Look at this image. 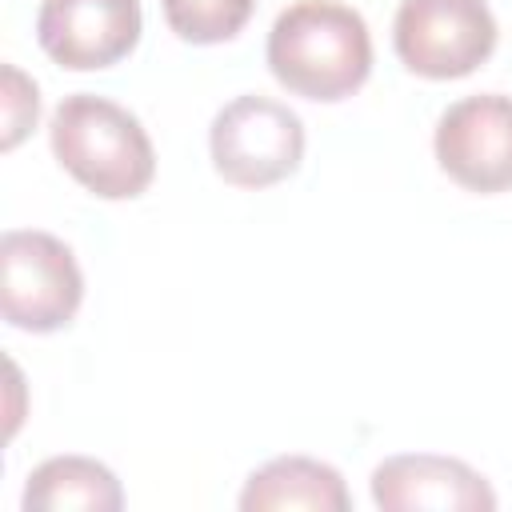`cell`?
Returning <instances> with one entry per match:
<instances>
[{
  "mask_svg": "<svg viewBox=\"0 0 512 512\" xmlns=\"http://www.w3.org/2000/svg\"><path fill=\"white\" fill-rule=\"evenodd\" d=\"M264 60L292 96L336 104L364 88L372 72V32L352 4L296 0L272 20Z\"/></svg>",
  "mask_w": 512,
  "mask_h": 512,
  "instance_id": "obj_1",
  "label": "cell"
},
{
  "mask_svg": "<svg viewBox=\"0 0 512 512\" xmlns=\"http://www.w3.org/2000/svg\"><path fill=\"white\" fill-rule=\"evenodd\" d=\"M56 164L100 200H136L156 176V148L124 104L72 92L48 120Z\"/></svg>",
  "mask_w": 512,
  "mask_h": 512,
  "instance_id": "obj_2",
  "label": "cell"
},
{
  "mask_svg": "<svg viewBox=\"0 0 512 512\" xmlns=\"http://www.w3.org/2000/svg\"><path fill=\"white\" fill-rule=\"evenodd\" d=\"M84 300L76 252L40 228H8L0 236V308L20 332H60Z\"/></svg>",
  "mask_w": 512,
  "mask_h": 512,
  "instance_id": "obj_3",
  "label": "cell"
},
{
  "mask_svg": "<svg viewBox=\"0 0 512 512\" xmlns=\"http://www.w3.org/2000/svg\"><path fill=\"white\" fill-rule=\"evenodd\" d=\"M208 156L216 176L236 188L280 184L304 160V120L272 96H236L212 116Z\"/></svg>",
  "mask_w": 512,
  "mask_h": 512,
  "instance_id": "obj_4",
  "label": "cell"
},
{
  "mask_svg": "<svg viewBox=\"0 0 512 512\" xmlns=\"http://www.w3.org/2000/svg\"><path fill=\"white\" fill-rule=\"evenodd\" d=\"M500 28L488 0H400L392 48L412 76L460 80L496 52Z\"/></svg>",
  "mask_w": 512,
  "mask_h": 512,
  "instance_id": "obj_5",
  "label": "cell"
},
{
  "mask_svg": "<svg viewBox=\"0 0 512 512\" xmlns=\"http://www.w3.org/2000/svg\"><path fill=\"white\" fill-rule=\"evenodd\" d=\"M436 164L468 192H512V96L480 92L448 104L432 132Z\"/></svg>",
  "mask_w": 512,
  "mask_h": 512,
  "instance_id": "obj_6",
  "label": "cell"
},
{
  "mask_svg": "<svg viewBox=\"0 0 512 512\" xmlns=\"http://www.w3.org/2000/svg\"><path fill=\"white\" fill-rule=\"evenodd\" d=\"M140 0H40L36 40L68 72L112 68L140 44Z\"/></svg>",
  "mask_w": 512,
  "mask_h": 512,
  "instance_id": "obj_7",
  "label": "cell"
},
{
  "mask_svg": "<svg viewBox=\"0 0 512 512\" xmlns=\"http://www.w3.org/2000/svg\"><path fill=\"white\" fill-rule=\"evenodd\" d=\"M372 504L384 512H492V484L456 456L400 452L372 468Z\"/></svg>",
  "mask_w": 512,
  "mask_h": 512,
  "instance_id": "obj_8",
  "label": "cell"
},
{
  "mask_svg": "<svg viewBox=\"0 0 512 512\" xmlns=\"http://www.w3.org/2000/svg\"><path fill=\"white\" fill-rule=\"evenodd\" d=\"M244 512H280V508H312V512H348L352 496L344 476L316 456H276L260 464L236 500Z\"/></svg>",
  "mask_w": 512,
  "mask_h": 512,
  "instance_id": "obj_9",
  "label": "cell"
},
{
  "mask_svg": "<svg viewBox=\"0 0 512 512\" xmlns=\"http://www.w3.org/2000/svg\"><path fill=\"white\" fill-rule=\"evenodd\" d=\"M20 508L24 512H68V508L120 512L124 488L116 472L92 456H48L28 472Z\"/></svg>",
  "mask_w": 512,
  "mask_h": 512,
  "instance_id": "obj_10",
  "label": "cell"
},
{
  "mask_svg": "<svg viewBox=\"0 0 512 512\" xmlns=\"http://www.w3.org/2000/svg\"><path fill=\"white\" fill-rule=\"evenodd\" d=\"M160 8L184 44H224L248 24L256 0H160Z\"/></svg>",
  "mask_w": 512,
  "mask_h": 512,
  "instance_id": "obj_11",
  "label": "cell"
},
{
  "mask_svg": "<svg viewBox=\"0 0 512 512\" xmlns=\"http://www.w3.org/2000/svg\"><path fill=\"white\" fill-rule=\"evenodd\" d=\"M4 76V88H0V108H4V136H0V148L12 152L32 128H36V116H40V88L32 76H24L16 64H4L0 68Z\"/></svg>",
  "mask_w": 512,
  "mask_h": 512,
  "instance_id": "obj_12",
  "label": "cell"
}]
</instances>
